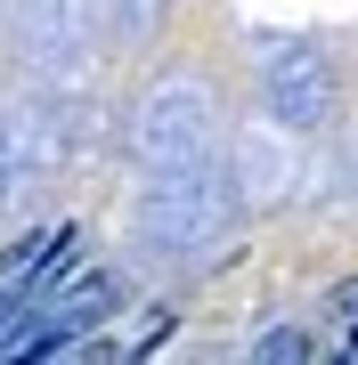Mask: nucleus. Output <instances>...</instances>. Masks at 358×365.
<instances>
[{
	"label": "nucleus",
	"instance_id": "obj_1",
	"mask_svg": "<svg viewBox=\"0 0 358 365\" xmlns=\"http://www.w3.org/2000/svg\"><path fill=\"white\" fill-rule=\"evenodd\" d=\"M269 106H277L285 122H326L334 73H326L309 49H277V57H269Z\"/></svg>",
	"mask_w": 358,
	"mask_h": 365
},
{
	"label": "nucleus",
	"instance_id": "obj_2",
	"mask_svg": "<svg viewBox=\"0 0 358 365\" xmlns=\"http://www.w3.org/2000/svg\"><path fill=\"white\" fill-rule=\"evenodd\" d=\"M326 325H334V357H358V276L326 292Z\"/></svg>",
	"mask_w": 358,
	"mask_h": 365
},
{
	"label": "nucleus",
	"instance_id": "obj_3",
	"mask_svg": "<svg viewBox=\"0 0 358 365\" xmlns=\"http://www.w3.org/2000/svg\"><path fill=\"white\" fill-rule=\"evenodd\" d=\"M252 357H309V333L277 325V333H261V341H252Z\"/></svg>",
	"mask_w": 358,
	"mask_h": 365
}]
</instances>
